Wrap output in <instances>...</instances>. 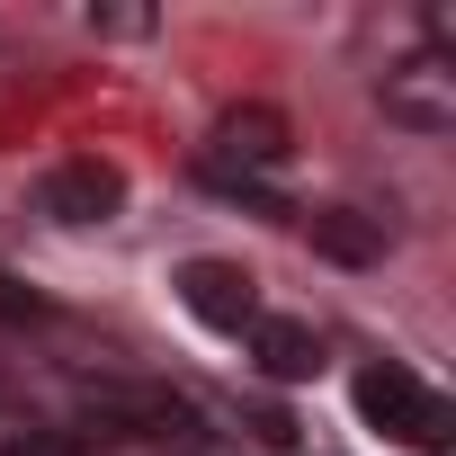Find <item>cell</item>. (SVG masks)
Listing matches in <instances>:
<instances>
[{"mask_svg":"<svg viewBox=\"0 0 456 456\" xmlns=\"http://www.w3.org/2000/svg\"><path fill=\"white\" fill-rule=\"evenodd\" d=\"M358 420H367L376 438L411 447V456H438V447L456 438V411H447V394H429L411 367H367V376H358Z\"/></svg>","mask_w":456,"mask_h":456,"instance_id":"obj_1","label":"cell"},{"mask_svg":"<svg viewBox=\"0 0 456 456\" xmlns=\"http://www.w3.org/2000/svg\"><path fill=\"white\" fill-rule=\"evenodd\" d=\"M385 117L403 126V134H447L456 126V63L438 54V45H420V54H403L394 72H385Z\"/></svg>","mask_w":456,"mask_h":456,"instance_id":"obj_2","label":"cell"},{"mask_svg":"<svg viewBox=\"0 0 456 456\" xmlns=\"http://www.w3.org/2000/svg\"><path fill=\"white\" fill-rule=\"evenodd\" d=\"M179 305L206 322V331H251L260 322V278L242 260H179Z\"/></svg>","mask_w":456,"mask_h":456,"instance_id":"obj_3","label":"cell"},{"mask_svg":"<svg viewBox=\"0 0 456 456\" xmlns=\"http://www.w3.org/2000/svg\"><path fill=\"white\" fill-rule=\"evenodd\" d=\"M117 206H126V170H117V161L72 152V161L45 170V215H54V224H108Z\"/></svg>","mask_w":456,"mask_h":456,"instance_id":"obj_4","label":"cell"},{"mask_svg":"<svg viewBox=\"0 0 456 456\" xmlns=\"http://www.w3.org/2000/svg\"><path fill=\"white\" fill-rule=\"evenodd\" d=\"M90 420L117 429V438H179L188 429V403L161 394V385H99L90 394Z\"/></svg>","mask_w":456,"mask_h":456,"instance_id":"obj_5","label":"cell"},{"mask_svg":"<svg viewBox=\"0 0 456 456\" xmlns=\"http://www.w3.org/2000/svg\"><path fill=\"white\" fill-rule=\"evenodd\" d=\"M287 161V117L278 108H224L215 117V170H278Z\"/></svg>","mask_w":456,"mask_h":456,"instance_id":"obj_6","label":"cell"},{"mask_svg":"<svg viewBox=\"0 0 456 456\" xmlns=\"http://www.w3.org/2000/svg\"><path fill=\"white\" fill-rule=\"evenodd\" d=\"M251 358H260V376H278V385H305V376H322V331H314V322H287V314H269V322H251Z\"/></svg>","mask_w":456,"mask_h":456,"instance_id":"obj_7","label":"cell"},{"mask_svg":"<svg viewBox=\"0 0 456 456\" xmlns=\"http://www.w3.org/2000/svg\"><path fill=\"white\" fill-rule=\"evenodd\" d=\"M305 233H314V251H322V260H349V269L385 260V224H376V215H358V206H314V215H305Z\"/></svg>","mask_w":456,"mask_h":456,"instance_id":"obj_8","label":"cell"},{"mask_svg":"<svg viewBox=\"0 0 456 456\" xmlns=\"http://www.w3.org/2000/svg\"><path fill=\"white\" fill-rule=\"evenodd\" d=\"M0 456H81V438H72V429H10Z\"/></svg>","mask_w":456,"mask_h":456,"instance_id":"obj_9","label":"cell"},{"mask_svg":"<svg viewBox=\"0 0 456 456\" xmlns=\"http://www.w3.org/2000/svg\"><path fill=\"white\" fill-rule=\"evenodd\" d=\"M28 322H45V296H28L19 278H0V331H28Z\"/></svg>","mask_w":456,"mask_h":456,"instance_id":"obj_10","label":"cell"}]
</instances>
